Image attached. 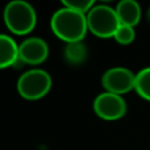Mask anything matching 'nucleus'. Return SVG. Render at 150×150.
Segmentation results:
<instances>
[{
  "label": "nucleus",
  "instance_id": "obj_3",
  "mask_svg": "<svg viewBox=\"0 0 150 150\" xmlns=\"http://www.w3.org/2000/svg\"><path fill=\"white\" fill-rule=\"evenodd\" d=\"M88 30L100 38L113 37L121 25L116 9L108 5H93L92 9L87 13Z\"/></svg>",
  "mask_w": 150,
  "mask_h": 150
},
{
  "label": "nucleus",
  "instance_id": "obj_2",
  "mask_svg": "<svg viewBox=\"0 0 150 150\" xmlns=\"http://www.w3.org/2000/svg\"><path fill=\"white\" fill-rule=\"evenodd\" d=\"M4 23L8 30L17 36L30 33L37 23V15L32 4L24 0H13L4 8Z\"/></svg>",
  "mask_w": 150,
  "mask_h": 150
},
{
  "label": "nucleus",
  "instance_id": "obj_4",
  "mask_svg": "<svg viewBox=\"0 0 150 150\" xmlns=\"http://www.w3.org/2000/svg\"><path fill=\"white\" fill-rule=\"evenodd\" d=\"M52 76L41 69L25 71L17 80V91L26 100H38L52 88Z\"/></svg>",
  "mask_w": 150,
  "mask_h": 150
},
{
  "label": "nucleus",
  "instance_id": "obj_6",
  "mask_svg": "<svg viewBox=\"0 0 150 150\" xmlns=\"http://www.w3.org/2000/svg\"><path fill=\"white\" fill-rule=\"evenodd\" d=\"M101 84L105 88V92H112L121 96L134 90L136 74L125 67H112L103 74Z\"/></svg>",
  "mask_w": 150,
  "mask_h": 150
},
{
  "label": "nucleus",
  "instance_id": "obj_1",
  "mask_svg": "<svg viewBox=\"0 0 150 150\" xmlns=\"http://www.w3.org/2000/svg\"><path fill=\"white\" fill-rule=\"evenodd\" d=\"M52 30L58 38L67 44L80 42L88 30L87 15L79 13L67 7L57 9L50 20Z\"/></svg>",
  "mask_w": 150,
  "mask_h": 150
},
{
  "label": "nucleus",
  "instance_id": "obj_7",
  "mask_svg": "<svg viewBox=\"0 0 150 150\" xmlns=\"http://www.w3.org/2000/svg\"><path fill=\"white\" fill-rule=\"evenodd\" d=\"M47 55H49V46L40 37L26 38L18 45V59L26 65H40L46 61Z\"/></svg>",
  "mask_w": 150,
  "mask_h": 150
},
{
  "label": "nucleus",
  "instance_id": "obj_9",
  "mask_svg": "<svg viewBox=\"0 0 150 150\" xmlns=\"http://www.w3.org/2000/svg\"><path fill=\"white\" fill-rule=\"evenodd\" d=\"M18 61V45L8 34L0 33V69L15 66Z\"/></svg>",
  "mask_w": 150,
  "mask_h": 150
},
{
  "label": "nucleus",
  "instance_id": "obj_8",
  "mask_svg": "<svg viewBox=\"0 0 150 150\" xmlns=\"http://www.w3.org/2000/svg\"><path fill=\"white\" fill-rule=\"evenodd\" d=\"M115 9L119 16L120 24H122V25H129L134 28L140 23L142 12H141L140 4L134 0H122L117 4Z\"/></svg>",
  "mask_w": 150,
  "mask_h": 150
},
{
  "label": "nucleus",
  "instance_id": "obj_14",
  "mask_svg": "<svg viewBox=\"0 0 150 150\" xmlns=\"http://www.w3.org/2000/svg\"><path fill=\"white\" fill-rule=\"evenodd\" d=\"M146 20H148V23L150 24V7H149L148 12H146Z\"/></svg>",
  "mask_w": 150,
  "mask_h": 150
},
{
  "label": "nucleus",
  "instance_id": "obj_12",
  "mask_svg": "<svg viewBox=\"0 0 150 150\" xmlns=\"http://www.w3.org/2000/svg\"><path fill=\"white\" fill-rule=\"evenodd\" d=\"M113 38L116 40L117 44L120 45H130L136 38V32L133 26L129 25H120L117 32L115 33Z\"/></svg>",
  "mask_w": 150,
  "mask_h": 150
},
{
  "label": "nucleus",
  "instance_id": "obj_11",
  "mask_svg": "<svg viewBox=\"0 0 150 150\" xmlns=\"http://www.w3.org/2000/svg\"><path fill=\"white\" fill-rule=\"evenodd\" d=\"M65 57L70 63H82L87 57V49L84 44L82 41L67 44L65 49Z\"/></svg>",
  "mask_w": 150,
  "mask_h": 150
},
{
  "label": "nucleus",
  "instance_id": "obj_13",
  "mask_svg": "<svg viewBox=\"0 0 150 150\" xmlns=\"http://www.w3.org/2000/svg\"><path fill=\"white\" fill-rule=\"evenodd\" d=\"M63 5L79 13L87 15L93 7V0H65Z\"/></svg>",
  "mask_w": 150,
  "mask_h": 150
},
{
  "label": "nucleus",
  "instance_id": "obj_5",
  "mask_svg": "<svg viewBox=\"0 0 150 150\" xmlns=\"http://www.w3.org/2000/svg\"><path fill=\"white\" fill-rule=\"evenodd\" d=\"M93 111L100 119L113 121L125 116L127 103L122 96L112 92H103L93 100Z\"/></svg>",
  "mask_w": 150,
  "mask_h": 150
},
{
  "label": "nucleus",
  "instance_id": "obj_10",
  "mask_svg": "<svg viewBox=\"0 0 150 150\" xmlns=\"http://www.w3.org/2000/svg\"><path fill=\"white\" fill-rule=\"evenodd\" d=\"M136 92L142 99L150 101V67H145L136 74Z\"/></svg>",
  "mask_w": 150,
  "mask_h": 150
}]
</instances>
